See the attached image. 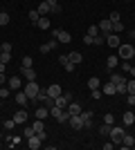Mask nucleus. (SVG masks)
<instances>
[{
  "label": "nucleus",
  "instance_id": "nucleus-38",
  "mask_svg": "<svg viewBox=\"0 0 135 150\" xmlns=\"http://www.w3.org/2000/svg\"><path fill=\"white\" fill-rule=\"evenodd\" d=\"M108 20H110V23H119V20H122V16H119L117 11H113V13L108 16Z\"/></svg>",
  "mask_w": 135,
  "mask_h": 150
},
{
  "label": "nucleus",
  "instance_id": "nucleus-18",
  "mask_svg": "<svg viewBox=\"0 0 135 150\" xmlns=\"http://www.w3.org/2000/svg\"><path fill=\"white\" fill-rule=\"evenodd\" d=\"M104 94H108V96H113V94H117V90H115V83H113V81L104 83Z\"/></svg>",
  "mask_w": 135,
  "mask_h": 150
},
{
  "label": "nucleus",
  "instance_id": "nucleus-28",
  "mask_svg": "<svg viewBox=\"0 0 135 150\" xmlns=\"http://www.w3.org/2000/svg\"><path fill=\"white\" fill-rule=\"evenodd\" d=\"M115 90H117V94H126V79H122L119 83H115Z\"/></svg>",
  "mask_w": 135,
  "mask_h": 150
},
{
  "label": "nucleus",
  "instance_id": "nucleus-51",
  "mask_svg": "<svg viewBox=\"0 0 135 150\" xmlns=\"http://www.w3.org/2000/svg\"><path fill=\"white\" fill-rule=\"evenodd\" d=\"M84 43L86 45H92V43H95V38H92V36H84Z\"/></svg>",
  "mask_w": 135,
  "mask_h": 150
},
{
  "label": "nucleus",
  "instance_id": "nucleus-57",
  "mask_svg": "<svg viewBox=\"0 0 135 150\" xmlns=\"http://www.w3.org/2000/svg\"><path fill=\"white\" fill-rule=\"evenodd\" d=\"M129 74H131V76H133V79H135V65H133V67H131V72H129Z\"/></svg>",
  "mask_w": 135,
  "mask_h": 150
},
{
  "label": "nucleus",
  "instance_id": "nucleus-4",
  "mask_svg": "<svg viewBox=\"0 0 135 150\" xmlns=\"http://www.w3.org/2000/svg\"><path fill=\"white\" fill-rule=\"evenodd\" d=\"M43 141H45L43 134H32V137L27 139V148L29 150H39L41 146H43Z\"/></svg>",
  "mask_w": 135,
  "mask_h": 150
},
{
  "label": "nucleus",
  "instance_id": "nucleus-2",
  "mask_svg": "<svg viewBox=\"0 0 135 150\" xmlns=\"http://www.w3.org/2000/svg\"><path fill=\"white\" fill-rule=\"evenodd\" d=\"M133 56H135V47L133 45H129V43L119 45V58H122V61H131Z\"/></svg>",
  "mask_w": 135,
  "mask_h": 150
},
{
  "label": "nucleus",
  "instance_id": "nucleus-33",
  "mask_svg": "<svg viewBox=\"0 0 135 150\" xmlns=\"http://www.w3.org/2000/svg\"><path fill=\"white\" fill-rule=\"evenodd\" d=\"M61 112H63V110H61V108H59V105H50V114H52V117H54V119H56V117H59V114H61Z\"/></svg>",
  "mask_w": 135,
  "mask_h": 150
},
{
  "label": "nucleus",
  "instance_id": "nucleus-40",
  "mask_svg": "<svg viewBox=\"0 0 135 150\" xmlns=\"http://www.w3.org/2000/svg\"><path fill=\"white\" fill-rule=\"evenodd\" d=\"M14 125H18V123H16L14 119H9V121H5V123H2V128H7V130H14Z\"/></svg>",
  "mask_w": 135,
  "mask_h": 150
},
{
  "label": "nucleus",
  "instance_id": "nucleus-25",
  "mask_svg": "<svg viewBox=\"0 0 135 150\" xmlns=\"http://www.w3.org/2000/svg\"><path fill=\"white\" fill-rule=\"evenodd\" d=\"M122 121H124V125H133V123H135V114H133V112H124Z\"/></svg>",
  "mask_w": 135,
  "mask_h": 150
},
{
  "label": "nucleus",
  "instance_id": "nucleus-21",
  "mask_svg": "<svg viewBox=\"0 0 135 150\" xmlns=\"http://www.w3.org/2000/svg\"><path fill=\"white\" fill-rule=\"evenodd\" d=\"M39 29H50V16H41V20L36 23Z\"/></svg>",
  "mask_w": 135,
  "mask_h": 150
},
{
  "label": "nucleus",
  "instance_id": "nucleus-49",
  "mask_svg": "<svg viewBox=\"0 0 135 150\" xmlns=\"http://www.w3.org/2000/svg\"><path fill=\"white\" fill-rule=\"evenodd\" d=\"M126 103H129V105H135V94H126Z\"/></svg>",
  "mask_w": 135,
  "mask_h": 150
},
{
  "label": "nucleus",
  "instance_id": "nucleus-26",
  "mask_svg": "<svg viewBox=\"0 0 135 150\" xmlns=\"http://www.w3.org/2000/svg\"><path fill=\"white\" fill-rule=\"evenodd\" d=\"M133 144H135V139L131 137V134H124V139H122V148H133Z\"/></svg>",
  "mask_w": 135,
  "mask_h": 150
},
{
  "label": "nucleus",
  "instance_id": "nucleus-34",
  "mask_svg": "<svg viewBox=\"0 0 135 150\" xmlns=\"http://www.w3.org/2000/svg\"><path fill=\"white\" fill-rule=\"evenodd\" d=\"M88 36H92V38L99 36V27H97V25H90L88 27Z\"/></svg>",
  "mask_w": 135,
  "mask_h": 150
},
{
  "label": "nucleus",
  "instance_id": "nucleus-46",
  "mask_svg": "<svg viewBox=\"0 0 135 150\" xmlns=\"http://www.w3.org/2000/svg\"><path fill=\"white\" fill-rule=\"evenodd\" d=\"M63 67H65V72H74V67H77V65L68 61V63H65V65H63Z\"/></svg>",
  "mask_w": 135,
  "mask_h": 150
},
{
  "label": "nucleus",
  "instance_id": "nucleus-39",
  "mask_svg": "<svg viewBox=\"0 0 135 150\" xmlns=\"http://www.w3.org/2000/svg\"><path fill=\"white\" fill-rule=\"evenodd\" d=\"M32 65H34L32 56H23V67H32Z\"/></svg>",
  "mask_w": 135,
  "mask_h": 150
},
{
  "label": "nucleus",
  "instance_id": "nucleus-53",
  "mask_svg": "<svg viewBox=\"0 0 135 150\" xmlns=\"http://www.w3.org/2000/svg\"><path fill=\"white\" fill-rule=\"evenodd\" d=\"M92 45H104V36H95V43Z\"/></svg>",
  "mask_w": 135,
  "mask_h": 150
},
{
  "label": "nucleus",
  "instance_id": "nucleus-56",
  "mask_svg": "<svg viewBox=\"0 0 135 150\" xmlns=\"http://www.w3.org/2000/svg\"><path fill=\"white\" fill-rule=\"evenodd\" d=\"M5 81H7V76H5V74H0V85H5Z\"/></svg>",
  "mask_w": 135,
  "mask_h": 150
},
{
  "label": "nucleus",
  "instance_id": "nucleus-13",
  "mask_svg": "<svg viewBox=\"0 0 135 150\" xmlns=\"http://www.w3.org/2000/svg\"><path fill=\"white\" fill-rule=\"evenodd\" d=\"M32 128H34V134H45V123H43V119H36L32 123Z\"/></svg>",
  "mask_w": 135,
  "mask_h": 150
},
{
  "label": "nucleus",
  "instance_id": "nucleus-9",
  "mask_svg": "<svg viewBox=\"0 0 135 150\" xmlns=\"http://www.w3.org/2000/svg\"><path fill=\"white\" fill-rule=\"evenodd\" d=\"M106 45H108V47H119V45H122V40H119V36L113 31V34H108V36H106Z\"/></svg>",
  "mask_w": 135,
  "mask_h": 150
},
{
  "label": "nucleus",
  "instance_id": "nucleus-20",
  "mask_svg": "<svg viewBox=\"0 0 135 150\" xmlns=\"http://www.w3.org/2000/svg\"><path fill=\"white\" fill-rule=\"evenodd\" d=\"M117 63H119V56H115V54H110L108 58H106V65H108V69H115Z\"/></svg>",
  "mask_w": 135,
  "mask_h": 150
},
{
  "label": "nucleus",
  "instance_id": "nucleus-42",
  "mask_svg": "<svg viewBox=\"0 0 135 150\" xmlns=\"http://www.w3.org/2000/svg\"><path fill=\"white\" fill-rule=\"evenodd\" d=\"M124 29V25H122V20H119V23H113V31H115V34H119V31Z\"/></svg>",
  "mask_w": 135,
  "mask_h": 150
},
{
  "label": "nucleus",
  "instance_id": "nucleus-17",
  "mask_svg": "<svg viewBox=\"0 0 135 150\" xmlns=\"http://www.w3.org/2000/svg\"><path fill=\"white\" fill-rule=\"evenodd\" d=\"M14 101H16L18 105H25L29 99H27V94H25V92H16V94H14Z\"/></svg>",
  "mask_w": 135,
  "mask_h": 150
},
{
  "label": "nucleus",
  "instance_id": "nucleus-5",
  "mask_svg": "<svg viewBox=\"0 0 135 150\" xmlns=\"http://www.w3.org/2000/svg\"><path fill=\"white\" fill-rule=\"evenodd\" d=\"M52 36L56 38L59 43H70V40H72V36L65 29H54V31H52Z\"/></svg>",
  "mask_w": 135,
  "mask_h": 150
},
{
  "label": "nucleus",
  "instance_id": "nucleus-59",
  "mask_svg": "<svg viewBox=\"0 0 135 150\" xmlns=\"http://www.w3.org/2000/svg\"><path fill=\"white\" fill-rule=\"evenodd\" d=\"M0 128H2V121H0Z\"/></svg>",
  "mask_w": 135,
  "mask_h": 150
},
{
  "label": "nucleus",
  "instance_id": "nucleus-32",
  "mask_svg": "<svg viewBox=\"0 0 135 150\" xmlns=\"http://www.w3.org/2000/svg\"><path fill=\"white\" fill-rule=\"evenodd\" d=\"M126 94H135V79L133 81H126Z\"/></svg>",
  "mask_w": 135,
  "mask_h": 150
},
{
  "label": "nucleus",
  "instance_id": "nucleus-6",
  "mask_svg": "<svg viewBox=\"0 0 135 150\" xmlns=\"http://www.w3.org/2000/svg\"><path fill=\"white\" fill-rule=\"evenodd\" d=\"M97 27H99V31H101L104 36H108V34H113V23H110L108 18H104V20H101V23H99Z\"/></svg>",
  "mask_w": 135,
  "mask_h": 150
},
{
  "label": "nucleus",
  "instance_id": "nucleus-16",
  "mask_svg": "<svg viewBox=\"0 0 135 150\" xmlns=\"http://www.w3.org/2000/svg\"><path fill=\"white\" fill-rule=\"evenodd\" d=\"M14 121H16V123H25L27 121V112L25 110H16V112H14Z\"/></svg>",
  "mask_w": 135,
  "mask_h": 150
},
{
  "label": "nucleus",
  "instance_id": "nucleus-3",
  "mask_svg": "<svg viewBox=\"0 0 135 150\" xmlns=\"http://www.w3.org/2000/svg\"><path fill=\"white\" fill-rule=\"evenodd\" d=\"M108 134H110V141H113V144H122V139H124V134H126V132H124L122 125H113Z\"/></svg>",
  "mask_w": 135,
  "mask_h": 150
},
{
  "label": "nucleus",
  "instance_id": "nucleus-35",
  "mask_svg": "<svg viewBox=\"0 0 135 150\" xmlns=\"http://www.w3.org/2000/svg\"><path fill=\"white\" fill-rule=\"evenodd\" d=\"M36 101H47V88H45V90L41 88V90H39V96H36Z\"/></svg>",
  "mask_w": 135,
  "mask_h": 150
},
{
  "label": "nucleus",
  "instance_id": "nucleus-19",
  "mask_svg": "<svg viewBox=\"0 0 135 150\" xmlns=\"http://www.w3.org/2000/svg\"><path fill=\"white\" fill-rule=\"evenodd\" d=\"M68 61H70V63H74V65H79V63L84 61V56H81L79 52H70V54H68Z\"/></svg>",
  "mask_w": 135,
  "mask_h": 150
},
{
  "label": "nucleus",
  "instance_id": "nucleus-10",
  "mask_svg": "<svg viewBox=\"0 0 135 150\" xmlns=\"http://www.w3.org/2000/svg\"><path fill=\"white\" fill-rule=\"evenodd\" d=\"M65 110L70 112V117H74V114H81V110H84V108L79 105L77 101H70V103H68V108H65Z\"/></svg>",
  "mask_w": 135,
  "mask_h": 150
},
{
  "label": "nucleus",
  "instance_id": "nucleus-1",
  "mask_svg": "<svg viewBox=\"0 0 135 150\" xmlns=\"http://www.w3.org/2000/svg\"><path fill=\"white\" fill-rule=\"evenodd\" d=\"M39 83L36 81H27L25 85H23V92L27 94V99H32V101H36V96H39Z\"/></svg>",
  "mask_w": 135,
  "mask_h": 150
},
{
  "label": "nucleus",
  "instance_id": "nucleus-29",
  "mask_svg": "<svg viewBox=\"0 0 135 150\" xmlns=\"http://www.w3.org/2000/svg\"><path fill=\"white\" fill-rule=\"evenodd\" d=\"M9 20H11V16L7 11H0V27H5V25H9Z\"/></svg>",
  "mask_w": 135,
  "mask_h": 150
},
{
  "label": "nucleus",
  "instance_id": "nucleus-50",
  "mask_svg": "<svg viewBox=\"0 0 135 150\" xmlns=\"http://www.w3.org/2000/svg\"><path fill=\"white\" fill-rule=\"evenodd\" d=\"M99 132H101V134H108V132H110V125H108V123L101 125V128H99Z\"/></svg>",
  "mask_w": 135,
  "mask_h": 150
},
{
  "label": "nucleus",
  "instance_id": "nucleus-45",
  "mask_svg": "<svg viewBox=\"0 0 135 150\" xmlns=\"http://www.w3.org/2000/svg\"><path fill=\"white\" fill-rule=\"evenodd\" d=\"M131 67H133V65H131L129 61H122V72H131Z\"/></svg>",
  "mask_w": 135,
  "mask_h": 150
},
{
  "label": "nucleus",
  "instance_id": "nucleus-12",
  "mask_svg": "<svg viewBox=\"0 0 135 150\" xmlns=\"http://www.w3.org/2000/svg\"><path fill=\"white\" fill-rule=\"evenodd\" d=\"M20 74H23V79H27V81H36V72H34L32 67H20Z\"/></svg>",
  "mask_w": 135,
  "mask_h": 150
},
{
  "label": "nucleus",
  "instance_id": "nucleus-58",
  "mask_svg": "<svg viewBox=\"0 0 135 150\" xmlns=\"http://www.w3.org/2000/svg\"><path fill=\"white\" fill-rule=\"evenodd\" d=\"M131 36H133V38H135V31H133V34H131Z\"/></svg>",
  "mask_w": 135,
  "mask_h": 150
},
{
  "label": "nucleus",
  "instance_id": "nucleus-54",
  "mask_svg": "<svg viewBox=\"0 0 135 150\" xmlns=\"http://www.w3.org/2000/svg\"><path fill=\"white\" fill-rule=\"evenodd\" d=\"M59 63H61V65H65V63H68V56H65V54H61V56H59Z\"/></svg>",
  "mask_w": 135,
  "mask_h": 150
},
{
  "label": "nucleus",
  "instance_id": "nucleus-27",
  "mask_svg": "<svg viewBox=\"0 0 135 150\" xmlns=\"http://www.w3.org/2000/svg\"><path fill=\"white\" fill-rule=\"evenodd\" d=\"M99 85H101V83H99V79H97V76L88 79V90H99Z\"/></svg>",
  "mask_w": 135,
  "mask_h": 150
},
{
  "label": "nucleus",
  "instance_id": "nucleus-60",
  "mask_svg": "<svg viewBox=\"0 0 135 150\" xmlns=\"http://www.w3.org/2000/svg\"><path fill=\"white\" fill-rule=\"evenodd\" d=\"M126 2H129V0H126Z\"/></svg>",
  "mask_w": 135,
  "mask_h": 150
},
{
  "label": "nucleus",
  "instance_id": "nucleus-23",
  "mask_svg": "<svg viewBox=\"0 0 135 150\" xmlns=\"http://www.w3.org/2000/svg\"><path fill=\"white\" fill-rule=\"evenodd\" d=\"M36 11H39L41 16H50V5H47V2L43 0V2H41V5L36 7Z\"/></svg>",
  "mask_w": 135,
  "mask_h": 150
},
{
  "label": "nucleus",
  "instance_id": "nucleus-44",
  "mask_svg": "<svg viewBox=\"0 0 135 150\" xmlns=\"http://www.w3.org/2000/svg\"><path fill=\"white\" fill-rule=\"evenodd\" d=\"M41 52H43V54H50V52H52V45H50V43L41 45Z\"/></svg>",
  "mask_w": 135,
  "mask_h": 150
},
{
  "label": "nucleus",
  "instance_id": "nucleus-61",
  "mask_svg": "<svg viewBox=\"0 0 135 150\" xmlns=\"http://www.w3.org/2000/svg\"><path fill=\"white\" fill-rule=\"evenodd\" d=\"M133 58H135V56H133Z\"/></svg>",
  "mask_w": 135,
  "mask_h": 150
},
{
  "label": "nucleus",
  "instance_id": "nucleus-43",
  "mask_svg": "<svg viewBox=\"0 0 135 150\" xmlns=\"http://www.w3.org/2000/svg\"><path fill=\"white\" fill-rule=\"evenodd\" d=\"M23 134H25V137L29 139V137H32V134H34V128H32V125H27L25 130H23Z\"/></svg>",
  "mask_w": 135,
  "mask_h": 150
},
{
  "label": "nucleus",
  "instance_id": "nucleus-7",
  "mask_svg": "<svg viewBox=\"0 0 135 150\" xmlns=\"http://www.w3.org/2000/svg\"><path fill=\"white\" fill-rule=\"evenodd\" d=\"M68 125H70L72 130H81V128H84V119H81L79 114H74V117H70V121H68Z\"/></svg>",
  "mask_w": 135,
  "mask_h": 150
},
{
  "label": "nucleus",
  "instance_id": "nucleus-8",
  "mask_svg": "<svg viewBox=\"0 0 135 150\" xmlns=\"http://www.w3.org/2000/svg\"><path fill=\"white\" fill-rule=\"evenodd\" d=\"M61 94H63V90H61V85H56V83L47 88V99H56V96H61Z\"/></svg>",
  "mask_w": 135,
  "mask_h": 150
},
{
  "label": "nucleus",
  "instance_id": "nucleus-11",
  "mask_svg": "<svg viewBox=\"0 0 135 150\" xmlns=\"http://www.w3.org/2000/svg\"><path fill=\"white\" fill-rule=\"evenodd\" d=\"M79 117L84 119V128H90V125H92V112H90V110H81Z\"/></svg>",
  "mask_w": 135,
  "mask_h": 150
},
{
  "label": "nucleus",
  "instance_id": "nucleus-55",
  "mask_svg": "<svg viewBox=\"0 0 135 150\" xmlns=\"http://www.w3.org/2000/svg\"><path fill=\"white\" fill-rule=\"evenodd\" d=\"M7 72V63H0V74H5Z\"/></svg>",
  "mask_w": 135,
  "mask_h": 150
},
{
  "label": "nucleus",
  "instance_id": "nucleus-41",
  "mask_svg": "<svg viewBox=\"0 0 135 150\" xmlns=\"http://www.w3.org/2000/svg\"><path fill=\"white\" fill-rule=\"evenodd\" d=\"M0 52H7V54H11V43H2V45H0Z\"/></svg>",
  "mask_w": 135,
  "mask_h": 150
},
{
  "label": "nucleus",
  "instance_id": "nucleus-15",
  "mask_svg": "<svg viewBox=\"0 0 135 150\" xmlns=\"http://www.w3.org/2000/svg\"><path fill=\"white\" fill-rule=\"evenodd\" d=\"M45 2L50 5V11L52 13H61V11H63V7L59 5V0H45Z\"/></svg>",
  "mask_w": 135,
  "mask_h": 150
},
{
  "label": "nucleus",
  "instance_id": "nucleus-52",
  "mask_svg": "<svg viewBox=\"0 0 135 150\" xmlns=\"http://www.w3.org/2000/svg\"><path fill=\"white\" fill-rule=\"evenodd\" d=\"M92 99H101V90H92Z\"/></svg>",
  "mask_w": 135,
  "mask_h": 150
},
{
  "label": "nucleus",
  "instance_id": "nucleus-22",
  "mask_svg": "<svg viewBox=\"0 0 135 150\" xmlns=\"http://www.w3.org/2000/svg\"><path fill=\"white\" fill-rule=\"evenodd\" d=\"M68 103H70V101L65 99L63 94H61V96H56V99H54V105H59V108H61V110H65V108H68Z\"/></svg>",
  "mask_w": 135,
  "mask_h": 150
},
{
  "label": "nucleus",
  "instance_id": "nucleus-47",
  "mask_svg": "<svg viewBox=\"0 0 135 150\" xmlns=\"http://www.w3.org/2000/svg\"><path fill=\"white\" fill-rule=\"evenodd\" d=\"M122 79H124L122 74H110V81H113V83H119Z\"/></svg>",
  "mask_w": 135,
  "mask_h": 150
},
{
  "label": "nucleus",
  "instance_id": "nucleus-14",
  "mask_svg": "<svg viewBox=\"0 0 135 150\" xmlns=\"http://www.w3.org/2000/svg\"><path fill=\"white\" fill-rule=\"evenodd\" d=\"M23 88V79L20 76H11L9 79V90H20Z\"/></svg>",
  "mask_w": 135,
  "mask_h": 150
},
{
  "label": "nucleus",
  "instance_id": "nucleus-37",
  "mask_svg": "<svg viewBox=\"0 0 135 150\" xmlns=\"http://www.w3.org/2000/svg\"><path fill=\"white\" fill-rule=\"evenodd\" d=\"M11 61V54H7V52H0V63H9Z\"/></svg>",
  "mask_w": 135,
  "mask_h": 150
},
{
  "label": "nucleus",
  "instance_id": "nucleus-36",
  "mask_svg": "<svg viewBox=\"0 0 135 150\" xmlns=\"http://www.w3.org/2000/svg\"><path fill=\"white\" fill-rule=\"evenodd\" d=\"M104 123H108V125H113V123H115V117H113V114H104Z\"/></svg>",
  "mask_w": 135,
  "mask_h": 150
},
{
  "label": "nucleus",
  "instance_id": "nucleus-48",
  "mask_svg": "<svg viewBox=\"0 0 135 150\" xmlns=\"http://www.w3.org/2000/svg\"><path fill=\"white\" fill-rule=\"evenodd\" d=\"M9 94H11V92H9V90H7V88H0V99H7Z\"/></svg>",
  "mask_w": 135,
  "mask_h": 150
},
{
  "label": "nucleus",
  "instance_id": "nucleus-24",
  "mask_svg": "<svg viewBox=\"0 0 135 150\" xmlns=\"http://www.w3.org/2000/svg\"><path fill=\"white\" fill-rule=\"evenodd\" d=\"M50 117V108H36V119H47Z\"/></svg>",
  "mask_w": 135,
  "mask_h": 150
},
{
  "label": "nucleus",
  "instance_id": "nucleus-31",
  "mask_svg": "<svg viewBox=\"0 0 135 150\" xmlns=\"http://www.w3.org/2000/svg\"><path fill=\"white\" fill-rule=\"evenodd\" d=\"M29 20H32V25H36V23L41 20V13L36 11V9H32V11H29Z\"/></svg>",
  "mask_w": 135,
  "mask_h": 150
},
{
  "label": "nucleus",
  "instance_id": "nucleus-30",
  "mask_svg": "<svg viewBox=\"0 0 135 150\" xmlns=\"http://www.w3.org/2000/svg\"><path fill=\"white\" fill-rule=\"evenodd\" d=\"M56 121H59V123H68V121H70V112H68V110H63V112L56 117Z\"/></svg>",
  "mask_w": 135,
  "mask_h": 150
}]
</instances>
